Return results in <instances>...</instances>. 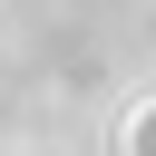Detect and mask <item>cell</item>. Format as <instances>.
Segmentation results:
<instances>
[{"mask_svg":"<svg viewBox=\"0 0 156 156\" xmlns=\"http://www.w3.org/2000/svg\"><path fill=\"white\" fill-rule=\"evenodd\" d=\"M136 156H156V117H146V127H136Z\"/></svg>","mask_w":156,"mask_h":156,"instance_id":"cell-1","label":"cell"}]
</instances>
